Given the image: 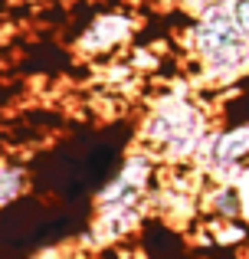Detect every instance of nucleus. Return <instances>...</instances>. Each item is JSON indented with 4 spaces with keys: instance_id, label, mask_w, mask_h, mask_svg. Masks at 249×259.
<instances>
[{
    "instance_id": "nucleus-10",
    "label": "nucleus",
    "mask_w": 249,
    "mask_h": 259,
    "mask_svg": "<svg viewBox=\"0 0 249 259\" xmlns=\"http://www.w3.org/2000/svg\"><path fill=\"white\" fill-rule=\"evenodd\" d=\"M226 13H230V17H233V23H236L239 30H243L246 36H249V0H233Z\"/></svg>"
},
{
    "instance_id": "nucleus-2",
    "label": "nucleus",
    "mask_w": 249,
    "mask_h": 259,
    "mask_svg": "<svg viewBox=\"0 0 249 259\" xmlns=\"http://www.w3.org/2000/svg\"><path fill=\"white\" fill-rule=\"evenodd\" d=\"M193 43H197V56L213 72H236L239 66H246L249 36L233 23L226 10H213L193 30Z\"/></svg>"
},
{
    "instance_id": "nucleus-9",
    "label": "nucleus",
    "mask_w": 249,
    "mask_h": 259,
    "mask_svg": "<svg viewBox=\"0 0 249 259\" xmlns=\"http://www.w3.org/2000/svg\"><path fill=\"white\" fill-rule=\"evenodd\" d=\"M98 259H147L138 246H125V243H115V246L98 249Z\"/></svg>"
},
{
    "instance_id": "nucleus-7",
    "label": "nucleus",
    "mask_w": 249,
    "mask_h": 259,
    "mask_svg": "<svg viewBox=\"0 0 249 259\" xmlns=\"http://www.w3.org/2000/svg\"><path fill=\"white\" fill-rule=\"evenodd\" d=\"M26 184H30V177H26L23 164L0 158V210L10 207L13 200H20L26 194Z\"/></svg>"
},
{
    "instance_id": "nucleus-3",
    "label": "nucleus",
    "mask_w": 249,
    "mask_h": 259,
    "mask_svg": "<svg viewBox=\"0 0 249 259\" xmlns=\"http://www.w3.org/2000/svg\"><path fill=\"white\" fill-rule=\"evenodd\" d=\"M144 220V203H112V207H95V220L89 230V243L95 249L125 243L128 236L138 233Z\"/></svg>"
},
{
    "instance_id": "nucleus-8",
    "label": "nucleus",
    "mask_w": 249,
    "mask_h": 259,
    "mask_svg": "<svg viewBox=\"0 0 249 259\" xmlns=\"http://www.w3.org/2000/svg\"><path fill=\"white\" fill-rule=\"evenodd\" d=\"M233 184H236V194H239V220L249 223V167H243Z\"/></svg>"
},
{
    "instance_id": "nucleus-5",
    "label": "nucleus",
    "mask_w": 249,
    "mask_h": 259,
    "mask_svg": "<svg viewBox=\"0 0 249 259\" xmlns=\"http://www.w3.org/2000/svg\"><path fill=\"white\" fill-rule=\"evenodd\" d=\"M128 33H131V20L122 17V13H105V17H98L95 23L82 33L79 50L82 53H109V50H115L118 43H125Z\"/></svg>"
},
{
    "instance_id": "nucleus-11",
    "label": "nucleus",
    "mask_w": 249,
    "mask_h": 259,
    "mask_svg": "<svg viewBox=\"0 0 249 259\" xmlns=\"http://www.w3.org/2000/svg\"><path fill=\"white\" fill-rule=\"evenodd\" d=\"M246 259H249V253H246Z\"/></svg>"
},
{
    "instance_id": "nucleus-6",
    "label": "nucleus",
    "mask_w": 249,
    "mask_h": 259,
    "mask_svg": "<svg viewBox=\"0 0 249 259\" xmlns=\"http://www.w3.org/2000/svg\"><path fill=\"white\" fill-rule=\"evenodd\" d=\"M204 210L213 220H239V194L236 184H217L204 197Z\"/></svg>"
},
{
    "instance_id": "nucleus-4",
    "label": "nucleus",
    "mask_w": 249,
    "mask_h": 259,
    "mask_svg": "<svg viewBox=\"0 0 249 259\" xmlns=\"http://www.w3.org/2000/svg\"><path fill=\"white\" fill-rule=\"evenodd\" d=\"M249 158V125L230 128V132L217 135L210 145V164L213 171H230L233 177H239Z\"/></svg>"
},
{
    "instance_id": "nucleus-1",
    "label": "nucleus",
    "mask_w": 249,
    "mask_h": 259,
    "mask_svg": "<svg viewBox=\"0 0 249 259\" xmlns=\"http://www.w3.org/2000/svg\"><path fill=\"white\" fill-rule=\"evenodd\" d=\"M141 141L164 161H187L204 148V118L187 102H164L144 118Z\"/></svg>"
}]
</instances>
